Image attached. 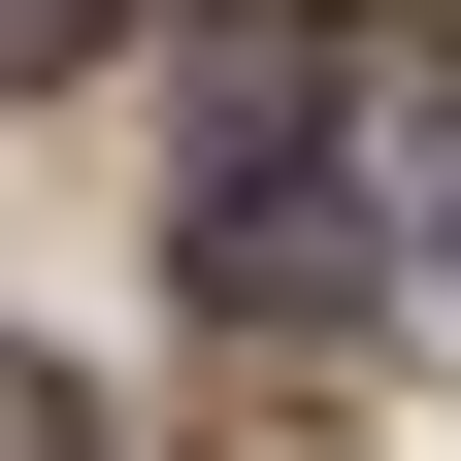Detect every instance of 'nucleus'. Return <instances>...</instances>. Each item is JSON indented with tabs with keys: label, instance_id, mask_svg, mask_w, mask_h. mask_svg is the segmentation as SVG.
I'll return each mask as SVG.
<instances>
[{
	"label": "nucleus",
	"instance_id": "nucleus-1",
	"mask_svg": "<svg viewBox=\"0 0 461 461\" xmlns=\"http://www.w3.org/2000/svg\"><path fill=\"white\" fill-rule=\"evenodd\" d=\"M363 132H395V67L363 33H297V0H230L198 33V132H165V230H198V297L230 330H363Z\"/></svg>",
	"mask_w": 461,
	"mask_h": 461
},
{
	"label": "nucleus",
	"instance_id": "nucleus-2",
	"mask_svg": "<svg viewBox=\"0 0 461 461\" xmlns=\"http://www.w3.org/2000/svg\"><path fill=\"white\" fill-rule=\"evenodd\" d=\"M0 461H99V395H67V363H33V330H0Z\"/></svg>",
	"mask_w": 461,
	"mask_h": 461
},
{
	"label": "nucleus",
	"instance_id": "nucleus-3",
	"mask_svg": "<svg viewBox=\"0 0 461 461\" xmlns=\"http://www.w3.org/2000/svg\"><path fill=\"white\" fill-rule=\"evenodd\" d=\"M395 230H429V264H461V99H395Z\"/></svg>",
	"mask_w": 461,
	"mask_h": 461
}]
</instances>
